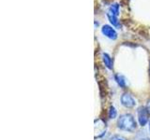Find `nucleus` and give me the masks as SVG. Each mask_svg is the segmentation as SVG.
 Here are the masks:
<instances>
[{
  "instance_id": "f257e3e1",
  "label": "nucleus",
  "mask_w": 150,
  "mask_h": 140,
  "mask_svg": "<svg viewBox=\"0 0 150 140\" xmlns=\"http://www.w3.org/2000/svg\"><path fill=\"white\" fill-rule=\"evenodd\" d=\"M117 126L121 130L127 131V132H133L136 129V123L130 114H124L119 117Z\"/></svg>"
},
{
  "instance_id": "f03ea898",
  "label": "nucleus",
  "mask_w": 150,
  "mask_h": 140,
  "mask_svg": "<svg viewBox=\"0 0 150 140\" xmlns=\"http://www.w3.org/2000/svg\"><path fill=\"white\" fill-rule=\"evenodd\" d=\"M137 114H138V120H139L140 125L144 126L145 124H146L147 121H148L149 111L147 109V107H145V106L139 107L138 111H137Z\"/></svg>"
},
{
  "instance_id": "7ed1b4c3",
  "label": "nucleus",
  "mask_w": 150,
  "mask_h": 140,
  "mask_svg": "<svg viewBox=\"0 0 150 140\" xmlns=\"http://www.w3.org/2000/svg\"><path fill=\"white\" fill-rule=\"evenodd\" d=\"M121 103L126 107H133L136 105V101L133 96L129 93H124L121 96Z\"/></svg>"
},
{
  "instance_id": "20e7f679",
  "label": "nucleus",
  "mask_w": 150,
  "mask_h": 140,
  "mask_svg": "<svg viewBox=\"0 0 150 140\" xmlns=\"http://www.w3.org/2000/svg\"><path fill=\"white\" fill-rule=\"evenodd\" d=\"M101 32H102L103 35L110 39H116L117 38V33L115 32V30L114 29V28L110 25H107V24L103 25L101 28Z\"/></svg>"
},
{
  "instance_id": "39448f33",
  "label": "nucleus",
  "mask_w": 150,
  "mask_h": 140,
  "mask_svg": "<svg viewBox=\"0 0 150 140\" xmlns=\"http://www.w3.org/2000/svg\"><path fill=\"white\" fill-rule=\"evenodd\" d=\"M95 127H98V137L101 136L102 134H104L105 131H106V126H105V123L104 121L101 120H98L95 121ZM96 136V138H97Z\"/></svg>"
},
{
  "instance_id": "423d86ee",
  "label": "nucleus",
  "mask_w": 150,
  "mask_h": 140,
  "mask_svg": "<svg viewBox=\"0 0 150 140\" xmlns=\"http://www.w3.org/2000/svg\"><path fill=\"white\" fill-rule=\"evenodd\" d=\"M102 59H103V63H104L105 66L109 69L112 68V61L111 59V57L107 53H103L102 54Z\"/></svg>"
},
{
  "instance_id": "0eeeda50",
  "label": "nucleus",
  "mask_w": 150,
  "mask_h": 140,
  "mask_svg": "<svg viewBox=\"0 0 150 140\" xmlns=\"http://www.w3.org/2000/svg\"><path fill=\"white\" fill-rule=\"evenodd\" d=\"M108 13H110V14H112V15L117 17L119 15V5L118 4L112 5V6L110 7V8H109V11H108Z\"/></svg>"
},
{
  "instance_id": "6e6552de",
  "label": "nucleus",
  "mask_w": 150,
  "mask_h": 140,
  "mask_svg": "<svg viewBox=\"0 0 150 140\" xmlns=\"http://www.w3.org/2000/svg\"><path fill=\"white\" fill-rule=\"evenodd\" d=\"M115 80L116 82L118 83V85L122 88H125L126 85H127V81H126V78L124 76H122V75H115Z\"/></svg>"
},
{
  "instance_id": "1a4fd4ad",
  "label": "nucleus",
  "mask_w": 150,
  "mask_h": 140,
  "mask_svg": "<svg viewBox=\"0 0 150 140\" xmlns=\"http://www.w3.org/2000/svg\"><path fill=\"white\" fill-rule=\"evenodd\" d=\"M107 16H108V19H109V21L111 22V23L112 25L115 26V27H120L118 20H117V17L112 15V14H110V13H107Z\"/></svg>"
},
{
  "instance_id": "9d476101",
  "label": "nucleus",
  "mask_w": 150,
  "mask_h": 140,
  "mask_svg": "<svg viewBox=\"0 0 150 140\" xmlns=\"http://www.w3.org/2000/svg\"><path fill=\"white\" fill-rule=\"evenodd\" d=\"M117 115V111L114 106H111L109 108V118L110 119H115Z\"/></svg>"
},
{
  "instance_id": "9b49d317",
  "label": "nucleus",
  "mask_w": 150,
  "mask_h": 140,
  "mask_svg": "<svg viewBox=\"0 0 150 140\" xmlns=\"http://www.w3.org/2000/svg\"><path fill=\"white\" fill-rule=\"evenodd\" d=\"M110 140H126L125 137L121 136V135H118V134H115L114 136H112Z\"/></svg>"
},
{
  "instance_id": "f8f14e48",
  "label": "nucleus",
  "mask_w": 150,
  "mask_h": 140,
  "mask_svg": "<svg viewBox=\"0 0 150 140\" xmlns=\"http://www.w3.org/2000/svg\"><path fill=\"white\" fill-rule=\"evenodd\" d=\"M147 109H148V111L150 112V100H149L148 104H147Z\"/></svg>"
},
{
  "instance_id": "ddd939ff",
  "label": "nucleus",
  "mask_w": 150,
  "mask_h": 140,
  "mask_svg": "<svg viewBox=\"0 0 150 140\" xmlns=\"http://www.w3.org/2000/svg\"><path fill=\"white\" fill-rule=\"evenodd\" d=\"M149 131H150V123H149Z\"/></svg>"
}]
</instances>
